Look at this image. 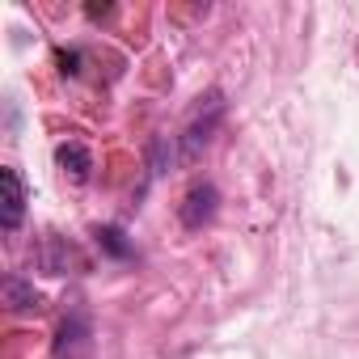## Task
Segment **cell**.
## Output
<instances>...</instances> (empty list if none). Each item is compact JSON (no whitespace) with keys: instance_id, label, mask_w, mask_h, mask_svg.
Returning a JSON list of instances; mask_svg holds the SVG:
<instances>
[{"instance_id":"cell-1","label":"cell","mask_w":359,"mask_h":359,"mask_svg":"<svg viewBox=\"0 0 359 359\" xmlns=\"http://www.w3.org/2000/svg\"><path fill=\"white\" fill-rule=\"evenodd\" d=\"M220 118H224V93H220V89H212V93H203V97H199V106H195V114H191L187 131L177 135L182 161H195V156L212 144V135H216Z\"/></svg>"},{"instance_id":"cell-2","label":"cell","mask_w":359,"mask_h":359,"mask_svg":"<svg viewBox=\"0 0 359 359\" xmlns=\"http://www.w3.org/2000/svg\"><path fill=\"white\" fill-rule=\"evenodd\" d=\"M93 321L85 317V313H68L64 317V325H60V334H55V359H89L93 355Z\"/></svg>"},{"instance_id":"cell-3","label":"cell","mask_w":359,"mask_h":359,"mask_svg":"<svg viewBox=\"0 0 359 359\" xmlns=\"http://www.w3.org/2000/svg\"><path fill=\"white\" fill-rule=\"evenodd\" d=\"M216 212H220V191L212 182H195L187 191V199L177 203V220H182V229H191V233H199L203 224H212Z\"/></svg>"},{"instance_id":"cell-4","label":"cell","mask_w":359,"mask_h":359,"mask_svg":"<svg viewBox=\"0 0 359 359\" xmlns=\"http://www.w3.org/2000/svg\"><path fill=\"white\" fill-rule=\"evenodd\" d=\"M0 187H5V203H0V224H5V233H18L22 220H26V177L5 165L0 169Z\"/></svg>"},{"instance_id":"cell-5","label":"cell","mask_w":359,"mask_h":359,"mask_svg":"<svg viewBox=\"0 0 359 359\" xmlns=\"http://www.w3.org/2000/svg\"><path fill=\"white\" fill-rule=\"evenodd\" d=\"M55 165L64 169V177H68L72 187H85L89 173H93V152H89L81 140H64V144L55 148Z\"/></svg>"},{"instance_id":"cell-6","label":"cell","mask_w":359,"mask_h":359,"mask_svg":"<svg viewBox=\"0 0 359 359\" xmlns=\"http://www.w3.org/2000/svg\"><path fill=\"white\" fill-rule=\"evenodd\" d=\"M68 262H72V245L55 233H47L39 241V271L43 275H68Z\"/></svg>"},{"instance_id":"cell-7","label":"cell","mask_w":359,"mask_h":359,"mask_svg":"<svg viewBox=\"0 0 359 359\" xmlns=\"http://www.w3.org/2000/svg\"><path fill=\"white\" fill-rule=\"evenodd\" d=\"M5 304H9L13 313H34L43 300H39L34 283H26L22 275H9V279H5Z\"/></svg>"},{"instance_id":"cell-8","label":"cell","mask_w":359,"mask_h":359,"mask_svg":"<svg viewBox=\"0 0 359 359\" xmlns=\"http://www.w3.org/2000/svg\"><path fill=\"white\" fill-rule=\"evenodd\" d=\"M93 237H97V245H102L110 258H118V262H127V258L135 254V245L127 241V233H123L118 224H102V229H93Z\"/></svg>"}]
</instances>
